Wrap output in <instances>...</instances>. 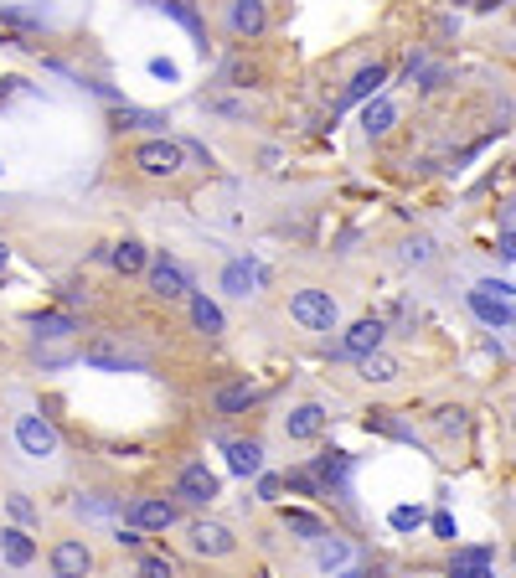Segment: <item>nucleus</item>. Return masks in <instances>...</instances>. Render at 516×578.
Wrapping results in <instances>:
<instances>
[{
  "mask_svg": "<svg viewBox=\"0 0 516 578\" xmlns=\"http://www.w3.org/2000/svg\"><path fill=\"white\" fill-rule=\"evenodd\" d=\"M5 506H11V517L31 521V501H27V496H5Z\"/></svg>",
  "mask_w": 516,
  "mask_h": 578,
  "instance_id": "37",
  "label": "nucleus"
},
{
  "mask_svg": "<svg viewBox=\"0 0 516 578\" xmlns=\"http://www.w3.org/2000/svg\"><path fill=\"white\" fill-rule=\"evenodd\" d=\"M5 258H11V248L0 243V274H5Z\"/></svg>",
  "mask_w": 516,
  "mask_h": 578,
  "instance_id": "42",
  "label": "nucleus"
},
{
  "mask_svg": "<svg viewBox=\"0 0 516 578\" xmlns=\"http://www.w3.org/2000/svg\"><path fill=\"white\" fill-rule=\"evenodd\" d=\"M227 470H233V475H258V470H264L258 439H233V444H227Z\"/></svg>",
  "mask_w": 516,
  "mask_h": 578,
  "instance_id": "16",
  "label": "nucleus"
},
{
  "mask_svg": "<svg viewBox=\"0 0 516 578\" xmlns=\"http://www.w3.org/2000/svg\"><path fill=\"white\" fill-rule=\"evenodd\" d=\"M186 548L196 552V558H227V552L238 548V537L222 527V521L212 517H196L191 527H186Z\"/></svg>",
  "mask_w": 516,
  "mask_h": 578,
  "instance_id": "2",
  "label": "nucleus"
},
{
  "mask_svg": "<svg viewBox=\"0 0 516 578\" xmlns=\"http://www.w3.org/2000/svg\"><path fill=\"white\" fill-rule=\"evenodd\" d=\"M191 320H196V331L207 335H222V310H217L207 295H191Z\"/></svg>",
  "mask_w": 516,
  "mask_h": 578,
  "instance_id": "23",
  "label": "nucleus"
},
{
  "mask_svg": "<svg viewBox=\"0 0 516 578\" xmlns=\"http://www.w3.org/2000/svg\"><path fill=\"white\" fill-rule=\"evenodd\" d=\"M16 444H21L31 459H52L62 439H58V428L47 424L42 413H27V419H16Z\"/></svg>",
  "mask_w": 516,
  "mask_h": 578,
  "instance_id": "5",
  "label": "nucleus"
},
{
  "mask_svg": "<svg viewBox=\"0 0 516 578\" xmlns=\"http://www.w3.org/2000/svg\"><path fill=\"white\" fill-rule=\"evenodd\" d=\"M119 124H129V129H160V114H145V109H129V104H124L119 109Z\"/></svg>",
  "mask_w": 516,
  "mask_h": 578,
  "instance_id": "30",
  "label": "nucleus"
},
{
  "mask_svg": "<svg viewBox=\"0 0 516 578\" xmlns=\"http://www.w3.org/2000/svg\"><path fill=\"white\" fill-rule=\"evenodd\" d=\"M465 424H470L465 408H439V413H434V428H439V434H465Z\"/></svg>",
  "mask_w": 516,
  "mask_h": 578,
  "instance_id": "29",
  "label": "nucleus"
},
{
  "mask_svg": "<svg viewBox=\"0 0 516 578\" xmlns=\"http://www.w3.org/2000/svg\"><path fill=\"white\" fill-rule=\"evenodd\" d=\"M284 434H289V439H300V444L320 439V434H326V408H320V403H300V408H289Z\"/></svg>",
  "mask_w": 516,
  "mask_h": 578,
  "instance_id": "9",
  "label": "nucleus"
},
{
  "mask_svg": "<svg viewBox=\"0 0 516 578\" xmlns=\"http://www.w3.org/2000/svg\"><path fill=\"white\" fill-rule=\"evenodd\" d=\"M258 284H264V269H258V264H248V258H238V264H227V269H222V289H227V295H238V300H248Z\"/></svg>",
  "mask_w": 516,
  "mask_h": 578,
  "instance_id": "12",
  "label": "nucleus"
},
{
  "mask_svg": "<svg viewBox=\"0 0 516 578\" xmlns=\"http://www.w3.org/2000/svg\"><path fill=\"white\" fill-rule=\"evenodd\" d=\"M227 21H233V36H258L264 21H269V16H264V0H238Z\"/></svg>",
  "mask_w": 516,
  "mask_h": 578,
  "instance_id": "18",
  "label": "nucleus"
},
{
  "mask_svg": "<svg viewBox=\"0 0 516 578\" xmlns=\"http://www.w3.org/2000/svg\"><path fill=\"white\" fill-rule=\"evenodd\" d=\"M346 470H351V455H341V450L315 459V475H320V481H346Z\"/></svg>",
  "mask_w": 516,
  "mask_h": 578,
  "instance_id": "26",
  "label": "nucleus"
},
{
  "mask_svg": "<svg viewBox=\"0 0 516 578\" xmlns=\"http://www.w3.org/2000/svg\"><path fill=\"white\" fill-rule=\"evenodd\" d=\"M382 341H388V326H382V320H357L351 331L341 335V351L362 362V357H372V351H382Z\"/></svg>",
  "mask_w": 516,
  "mask_h": 578,
  "instance_id": "8",
  "label": "nucleus"
},
{
  "mask_svg": "<svg viewBox=\"0 0 516 578\" xmlns=\"http://www.w3.org/2000/svg\"><path fill=\"white\" fill-rule=\"evenodd\" d=\"M140 537H145V532H140L135 521H129V527H119V532H114V543H119V548H140Z\"/></svg>",
  "mask_w": 516,
  "mask_h": 578,
  "instance_id": "36",
  "label": "nucleus"
},
{
  "mask_svg": "<svg viewBox=\"0 0 516 578\" xmlns=\"http://www.w3.org/2000/svg\"><path fill=\"white\" fill-rule=\"evenodd\" d=\"M0 552H5L11 568H27L31 558H36V543H31L21 527H5V532H0Z\"/></svg>",
  "mask_w": 516,
  "mask_h": 578,
  "instance_id": "17",
  "label": "nucleus"
},
{
  "mask_svg": "<svg viewBox=\"0 0 516 578\" xmlns=\"http://www.w3.org/2000/svg\"><path fill=\"white\" fill-rule=\"evenodd\" d=\"M512 428H516V413H512Z\"/></svg>",
  "mask_w": 516,
  "mask_h": 578,
  "instance_id": "44",
  "label": "nucleus"
},
{
  "mask_svg": "<svg viewBox=\"0 0 516 578\" xmlns=\"http://www.w3.org/2000/svg\"><path fill=\"white\" fill-rule=\"evenodd\" d=\"M289 315L300 320L304 331H335V300L326 289H300L289 300Z\"/></svg>",
  "mask_w": 516,
  "mask_h": 578,
  "instance_id": "3",
  "label": "nucleus"
},
{
  "mask_svg": "<svg viewBox=\"0 0 516 578\" xmlns=\"http://www.w3.org/2000/svg\"><path fill=\"white\" fill-rule=\"evenodd\" d=\"M403 253H408L413 264H424V258H428V243H424V238H419V243H408V248H403Z\"/></svg>",
  "mask_w": 516,
  "mask_h": 578,
  "instance_id": "39",
  "label": "nucleus"
},
{
  "mask_svg": "<svg viewBox=\"0 0 516 578\" xmlns=\"http://www.w3.org/2000/svg\"><path fill=\"white\" fill-rule=\"evenodd\" d=\"M150 73H155V78H166V83H176V62H166V58H155Z\"/></svg>",
  "mask_w": 516,
  "mask_h": 578,
  "instance_id": "38",
  "label": "nucleus"
},
{
  "mask_svg": "<svg viewBox=\"0 0 516 578\" xmlns=\"http://www.w3.org/2000/svg\"><path fill=\"white\" fill-rule=\"evenodd\" d=\"M140 578H171V563H166V558H140Z\"/></svg>",
  "mask_w": 516,
  "mask_h": 578,
  "instance_id": "33",
  "label": "nucleus"
},
{
  "mask_svg": "<svg viewBox=\"0 0 516 578\" xmlns=\"http://www.w3.org/2000/svg\"><path fill=\"white\" fill-rule=\"evenodd\" d=\"M434 537H444V543H455V517H450V512H439V517H434Z\"/></svg>",
  "mask_w": 516,
  "mask_h": 578,
  "instance_id": "35",
  "label": "nucleus"
},
{
  "mask_svg": "<svg viewBox=\"0 0 516 578\" xmlns=\"http://www.w3.org/2000/svg\"><path fill=\"white\" fill-rule=\"evenodd\" d=\"M145 284H150L155 300H186V274L171 264V258L150 264V269H145Z\"/></svg>",
  "mask_w": 516,
  "mask_h": 578,
  "instance_id": "10",
  "label": "nucleus"
},
{
  "mask_svg": "<svg viewBox=\"0 0 516 578\" xmlns=\"http://www.w3.org/2000/svg\"><path fill=\"white\" fill-rule=\"evenodd\" d=\"M83 362L98 366V372H129V357H124L119 346H109V341H89L83 346Z\"/></svg>",
  "mask_w": 516,
  "mask_h": 578,
  "instance_id": "19",
  "label": "nucleus"
},
{
  "mask_svg": "<svg viewBox=\"0 0 516 578\" xmlns=\"http://www.w3.org/2000/svg\"><path fill=\"white\" fill-rule=\"evenodd\" d=\"M181 166H186L181 140H145V145L135 150V171H145V176H176Z\"/></svg>",
  "mask_w": 516,
  "mask_h": 578,
  "instance_id": "1",
  "label": "nucleus"
},
{
  "mask_svg": "<svg viewBox=\"0 0 516 578\" xmlns=\"http://www.w3.org/2000/svg\"><path fill=\"white\" fill-rule=\"evenodd\" d=\"M284 527H289V532H300V537H310V543H320V537H326L320 517H310V512H284Z\"/></svg>",
  "mask_w": 516,
  "mask_h": 578,
  "instance_id": "27",
  "label": "nucleus"
},
{
  "mask_svg": "<svg viewBox=\"0 0 516 578\" xmlns=\"http://www.w3.org/2000/svg\"><path fill=\"white\" fill-rule=\"evenodd\" d=\"M129 521H135L140 532H166V527L181 521V506H176V501H160V496H140V501L129 506Z\"/></svg>",
  "mask_w": 516,
  "mask_h": 578,
  "instance_id": "6",
  "label": "nucleus"
},
{
  "mask_svg": "<svg viewBox=\"0 0 516 578\" xmlns=\"http://www.w3.org/2000/svg\"><path fill=\"white\" fill-rule=\"evenodd\" d=\"M393 119H397V109L388 104V98H372V104L362 109V129H366V135H388Z\"/></svg>",
  "mask_w": 516,
  "mask_h": 578,
  "instance_id": "22",
  "label": "nucleus"
},
{
  "mask_svg": "<svg viewBox=\"0 0 516 578\" xmlns=\"http://www.w3.org/2000/svg\"><path fill=\"white\" fill-rule=\"evenodd\" d=\"M89 568H93V552L83 537H62L52 548V578H89Z\"/></svg>",
  "mask_w": 516,
  "mask_h": 578,
  "instance_id": "7",
  "label": "nucleus"
},
{
  "mask_svg": "<svg viewBox=\"0 0 516 578\" xmlns=\"http://www.w3.org/2000/svg\"><path fill=\"white\" fill-rule=\"evenodd\" d=\"M388 83V62H366L362 73L346 83V93H341V104H362V98H372V93Z\"/></svg>",
  "mask_w": 516,
  "mask_h": 578,
  "instance_id": "13",
  "label": "nucleus"
},
{
  "mask_svg": "<svg viewBox=\"0 0 516 578\" xmlns=\"http://www.w3.org/2000/svg\"><path fill=\"white\" fill-rule=\"evenodd\" d=\"M470 310H475V315H481L486 326H496V331L516 326V310H512L506 300H501V295H490L486 284H481V289H470Z\"/></svg>",
  "mask_w": 516,
  "mask_h": 578,
  "instance_id": "11",
  "label": "nucleus"
},
{
  "mask_svg": "<svg viewBox=\"0 0 516 578\" xmlns=\"http://www.w3.org/2000/svg\"><path fill=\"white\" fill-rule=\"evenodd\" d=\"M419 521H424V512H419V506H397V512H393V527H397V532H413Z\"/></svg>",
  "mask_w": 516,
  "mask_h": 578,
  "instance_id": "31",
  "label": "nucleus"
},
{
  "mask_svg": "<svg viewBox=\"0 0 516 578\" xmlns=\"http://www.w3.org/2000/svg\"><path fill=\"white\" fill-rule=\"evenodd\" d=\"M366 434H388V439H413V428H403L393 419V413H388V408H372V413H366Z\"/></svg>",
  "mask_w": 516,
  "mask_h": 578,
  "instance_id": "25",
  "label": "nucleus"
},
{
  "mask_svg": "<svg viewBox=\"0 0 516 578\" xmlns=\"http://www.w3.org/2000/svg\"><path fill=\"white\" fill-rule=\"evenodd\" d=\"M397 372H403V366H397V357H388V351L362 357V377H366V382H393Z\"/></svg>",
  "mask_w": 516,
  "mask_h": 578,
  "instance_id": "24",
  "label": "nucleus"
},
{
  "mask_svg": "<svg viewBox=\"0 0 516 578\" xmlns=\"http://www.w3.org/2000/svg\"><path fill=\"white\" fill-rule=\"evenodd\" d=\"M512 568H516V548H512Z\"/></svg>",
  "mask_w": 516,
  "mask_h": 578,
  "instance_id": "43",
  "label": "nucleus"
},
{
  "mask_svg": "<svg viewBox=\"0 0 516 578\" xmlns=\"http://www.w3.org/2000/svg\"><path fill=\"white\" fill-rule=\"evenodd\" d=\"M335 578H366V574H362V568H341Z\"/></svg>",
  "mask_w": 516,
  "mask_h": 578,
  "instance_id": "41",
  "label": "nucleus"
},
{
  "mask_svg": "<svg viewBox=\"0 0 516 578\" xmlns=\"http://www.w3.org/2000/svg\"><path fill=\"white\" fill-rule=\"evenodd\" d=\"M315 563H320L326 574H341V568L351 563V548H346L341 537H331V532H326V537H320V548H315Z\"/></svg>",
  "mask_w": 516,
  "mask_h": 578,
  "instance_id": "21",
  "label": "nucleus"
},
{
  "mask_svg": "<svg viewBox=\"0 0 516 578\" xmlns=\"http://www.w3.org/2000/svg\"><path fill=\"white\" fill-rule=\"evenodd\" d=\"M253 397H258V388H253L248 377L243 382H222V388L212 393V413H222V419H227V413H243Z\"/></svg>",
  "mask_w": 516,
  "mask_h": 578,
  "instance_id": "14",
  "label": "nucleus"
},
{
  "mask_svg": "<svg viewBox=\"0 0 516 578\" xmlns=\"http://www.w3.org/2000/svg\"><path fill=\"white\" fill-rule=\"evenodd\" d=\"M450 578H496L490 574V548H459L450 558Z\"/></svg>",
  "mask_w": 516,
  "mask_h": 578,
  "instance_id": "15",
  "label": "nucleus"
},
{
  "mask_svg": "<svg viewBox=\"0 0 516 578\" xmlns=\"http://www.w3.org/2000/svg\"><path fill=\"white\" fill-rule=\"evenodd\" d=\"M284 486H289V490H304V496H320V481H315V475H304V470L284 475Z\"/></svg>",
  "mask_w": 516,
  "mask_h": 578,
  "instance_id": "32",
  "label": "nucleus"
},
{
  "mask_svg": "<svg viewBox=\"0 0 516 578\" xmlns=\"http://www.w3.org/2000/svg\"><path fill=\"white\" fill-rule=\"evenodd\" d=\"M109 264H114V274H140L145 269V243H135V238H124V243L109 248Z\"/></svg>",
  "mask_w": 516,
  "mask_h": 578,
  "instance_id": "20",
  "label": "nucleus"
},
{
  "mask_svg": "<svg viewBox=\"0 0 516 578\" xmlns=\"http://www.w3.org/2000/svg\"><path fill=\"white\" fill-rule=\"evenodd\" d=\"M217 496H222V481L207 465H186L176 475V501H186V506H212Z\"/></svg>",
  "mask_w": 516,
  "mask_h": 578,
  "instance_id": "4",
  "label": "nucleus"
},
{
  "mask_svg": "<svg viewBox=\"0 0 516 578\" xmlns=\"http://www.w3.org/2000/svg\"><path fill=\"white\" fill-rule=\"evenodd\" d=\"M501 253H506V258H516V233H506V243H501Z\"/></svg>",
  "mask_w": 516,
  "mask_h": 578,
  "instance_id": "40",
  "label": "nucleus"
},
{
  "mask_svg": "<svg viewBox=\"0 0 516 578\" xmlns=\"http://www.w3.org/2000/svg\"><path fill=\"white\" fill-rule=\"evenodd\" d=\"M279 490H284V481H279V475H264V481H258V501H279Z\"/></svg>",
  "mask_w": 516,
  "mask_h": 578,
  "instance_id": "34",
  "label": "nucleus"
},
{
  "mask_svg": "<svg viewBox=\"0 0 516 578\" xmlns=\"http://www.w3.org/2000/svg\"><path fill=\"white\" fill-rule=\"evenodd\" d=\"M36 335H73V315H62V310H52V315H36V326H31Z\"/></svg>",
  "mask_w": 516,
  "mask_h": 578,
  "instance_id": "28",
  "label": "nucleus"
}]
</instances>
